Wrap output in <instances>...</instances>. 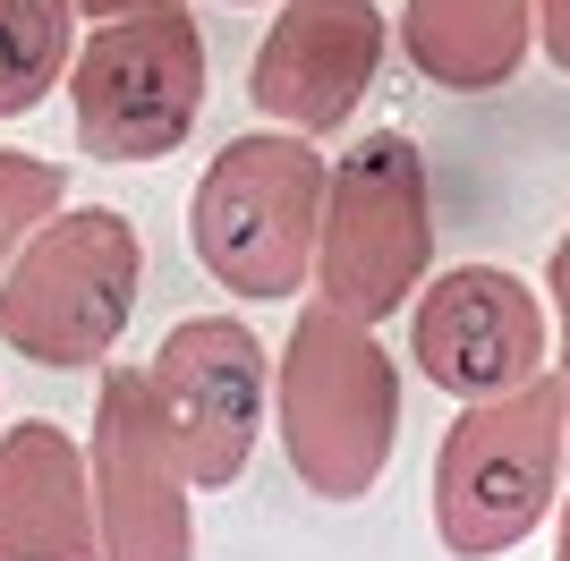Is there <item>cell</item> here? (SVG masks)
<instances>
[{
  "label": "cell",
  "instance_id": "9c48e42d",
  "mask_svg": "<svg viewBox=\"0 0 570 561\" xmlns=\"http://www.w3.org/2000/svg\"><path fill=\"white\" fill-rule=\"evenodd\" d=\"M170 434L188 451L196 493H230L273 434V350L247 315H179L145 366Z\"/></svg>",
  "mask_w": 570,
  "mask_h": 561
},
{
  "label": "cell",
  "instance_id": "277c9868",
  "mask_svg": "<svg viewBox=\"0 0 570 561\" xmlns=\"http://www.w3.org/2000/svg\"><path fill=\"white\" fill-rule=\"evenodd\" d=\"M434 280V179L409 128H366L333 163L324 247H315V306L350 324H392Z\"/></svg>",
  "mask_w": 570,
  "mask_h": 561
},
{
  "label": "cell",
  "instance_id": "6da1fadb",
  "mask_svg": "<svg viewBox=\"0 0 570 561\" xmlns=\"http://www.w3.org/2000/svg\"><path fill=\"white\" fill-rule=\"evenodd\" d=\"M273 425L282 460L315 502H366L401 451V357L375 324H350L333 306H298L273 357Z\"/></svg>",
  "mask_w": 570,
  "mask_h": 561
},
{
  "label": "cell",
  "instance_id": "ba28073f",
  "mask_svg": "<svg viewBox=\"0 0 570 561\" xmlns=\"http://www.w3.org/2000/svg\"><path fill=\"white\" fill-rule=\"evenodd\" d=\"M409 366L443 400H511L553 374V306L502 264H452L409 306Z\"/></svg>",
  "mask_w": 570,
  "mask_h": 561
},
{
  "label": "cell",
  "instance_id": "7a4b0ae2",
  "mask_svg": "<svg viewBox=\"0 0 570 561\" xmlns=\"http://www.w3.org/2000/svg\"><path fill=\"white\" fill-rule=\"evenodd\" d=\"M324 196H333V163L307 137L247 128L188 187V256L205 264L222 298H247V306L315 298Z\"/></svg>",
  "mask_w": 570,
  "mask_h": 561
},
{
  "label": "cell",
  "instance_id": "5b68a950",
  "mask_svg": "<svg viewBox=\"0 0 570 561\" xmlns=\"http://www.w3.org/2000/svg\"><path fill=\"white\" fill-rule=\"evenodd\" d=\"M145 298V238L119 205H69L51 230H35L9 280H0V341L9 357L43 374L111 366L119 332Z\"/></svg>",
  "mask_w": 570,
  "mask_h": 561
},
{
  "label": "cell",
  "instance_id": "2e32d148",
  "mask_svg": "<svg viewBox=\"0 0 570 561\" xmlns=\"http://www.w3.org/2000/svg\"><path fill=\"white\" fill-rule=\"evenodd\" d=\"M546 306H553V332L570 324V230L553 238V264H546Z\"/></svg>",
  "mask_w": 570,
  "mask_h": 561
},
{
  "label": "cell",
  "instance_id": "5bb4252c",
  "mask_svg": "<svg viewBox=\"0 0 570 561\" xmlns=\"http://www.w3.org/2000/svg\"><path fill=\"white\" fill-rule=\"evenodd\" d=\"M60 213H69V170L43 163V154L0 145V280H9V264L35 247V230H51Z\"/></svg>",
  "mask_w": 570,
  "mask_h": 561
},
{
  "label": "cell",
  "instance_id": "7c38bea8",
  "mask_svg": "<svg viewBox=\"0 0 570 561\" xmlns=\"http://www.w3.org/2000/svg\"><path fill=\"white\" fill-rule=\"evenodd\" d=\"M401 60L443 94H494L537 51V0H401Z\"/></svg>",
  "mask_w": 570,
  "mask_h": 561
},
{
  "label": "cell",
  "instance_id": "3957f363",
  "mask_svg": "<svg viewBox=\"0 0 570 561\" xmlns=\"http://www.w3.org/2000/svg\"><path fill=\"white\" fill-rule=\"evenodd\" d=\"M570 493V383L562 366L511 400H476L434 443V537L452 561L520 553Z\"/></svg>",
  "mask_w": 570,
  "mask_h": 561
},
{
  "label": "cell",
  "instance_id": "d6986e66",
  "mask_svg": "<svg viewBox=\"0 0 570 561\" xmlns=\"http://www.w3.org/2000/svg\"><path fill=\"white\" fill-rule=\"evenodd\" d=\"M553 366H562V383H570V324L553 332Z\"/></svg>",
  "mask_w": 570,
  "mask_h": 561
},
{
  "label": "cell",
  "instance_id": "ac0fdd59",
  "mask_svg": "<svg viewBox=\"0 0 570 561\" xmlns=\"http://www.w3.org/2000/svg\"><path fill=\"white\" fill-rule=\"evenodd\" d=\"M553 561H570V493H562V511H553Z\"/></svg>",
  "mask_w": 570,
  "mask_h": 561
},
{
  "label": "cell",
  "instance_id": "30bf717a",
  "mask_svg": "<svg viewBox=\"0 0 570 561\" xmlns=\"http://www.w3.org/2000/svg\"><path fill=\"white\" fill-rule=\"evenodd\" d=\"M392 18L375 0H282L247 51V102L282 137H341L350 111L375 94Z\"/></svg>",
  "mask_w": 570,
  "mask_h": 561
},
{
  "label": "cell",
  "instance_id": "9a60e30c",
  "mask_svg": "<svg viewBox=\"0 0 570 561\" xmlns=\"http://www.w3.org/2000/svg\"><path fill=\"white\" fill-rule=\"evenodd\" d=\"M537 51L570 77V0H537Z\"/></svg>",
  "mask_w": 570,
  "mask_h": 561
},
{
  "label": "cell",
  "instance_id": "e0dca14e",
  "mask_svg": "<svg viewBox=\"0 0 570 561\" xmlns=\"http://www.w3.org/2000/svg\"><path fill=\"white\" fill-rule=\"evenodd\" d=\"M154 9H188V0H77L86 26H111V18H154Z\"/></svg>",
  "mask_w": 570,
  "mask_h": 561
},
{
  "label": "cell",
  "instance_id": "4fadbf2b",
  "mask_svg": "<svg viewBox=\"0 0 570 561\" xmlns=\"http://www.w3.org/2000/svg\"><path fill=\"white\" fill-rule=\"evenodd\" d=\"M77 0H0V119L43 111L77 69Z\"/></svg>",
  "mask_w": 570,
  "mask_h": 561
},
{
  "label": "cell",
  "instance_id": "52a82bcc",
  "mask_svg": "<svg viewBox=\"0 0 570 561\" xmlns=\"http://www.w3.org/2000/svg\"><path fill=\"white\" fill-rule=\"evenodd\" d=\"M86 468L102 511V561H196V476L145 366H102Z\"/></svg>",
  "mask_w": 570,
  "mask_h": 561
},
{
  "label": "cell",
  "instance_id": "8fae6325",
  "mask_svg": "<svg viewBox=\"0 0 570 561\" xmlns=\"http://www.w3.org/2000/svg\"><path fill=\"white\" fill-rule=\"evenodd\" d=\"M0 561H102L86 434L60 417L0 425Z\"/></svg>",
  "mask_w": 570,
  "mask_h": 561
},
{
  "label": "cell",
  "instance_id": "8992f818",
  "mask_svg": "<svg viewBox=\"0 0 570 561\" xmlns=\"http://www.w3.org/2000/svg\"><path fill=\"white\" fill-rule=\"evenodd\" d=\"M205 86H214V43L196 9H154V18H111L86 26L69 69V119L77 145L95 163H163L179 154L205 111Z\"/></svg>",
  "mask_w": 570,
  "mask_h": 561
},
{
  "label": "cell",
  "instance_id": "ffe728a7",
  "mask_svg": "<svg viewBox=\"0 0 570 561\" xmlns=\"http://www.w3.org/2000/svg\"><path fill=\"white\" fill-rule=\"evenodd\" d=\"M238 9H256V0H238Z\"/></svg>",
  "mask_w": 570,
  "mask_h": 561
}]
</instances>
